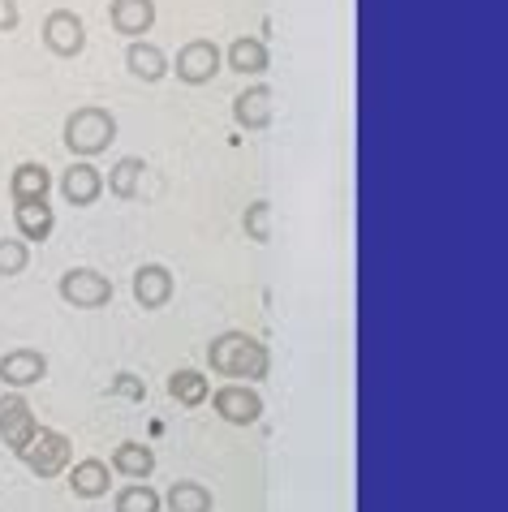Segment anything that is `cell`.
Returning <instances> with one entry per match:
<instances>
[{
  "mask_svg": "<svg viewBox=\"0 0 508 512\" xmlns=\"http://www.w3.org/2000/svg\"><path fill=\"white\" fill-rule=\"evenodd\" d=\"M18 22H22V13H18V0H0V35L18 31Z\"/></svg>",
  "mask_w": 508,
  "mask_h": 512,
  "instance_id": "4316f807",
  "label": "cell"
},
{
  "mask_svg": "<svg viewBox=\"0 0 508 512\" xmlns=\"http://www.w3.org/2000/svg\"><path fill=\"white\" fill-rule=\"evenodd\" d=\"M173 293H177V280L164 263H143L134 272V302L143 310H164L173 302Z\"/></svg>",
  "mask_w": 508,
  "mask_h": 512,
  "instance_id": "9c48e42d",
  "label": "cell"
},
{
  "mask_svg": "<svg viewBox=\"0 0 508 512\" xmlns=\"http://www.w3.org/2000/svg\"><path fill=\"white\" fill-rule=\"evenodd\" d=\"M61 142L69 155H104L112 142H117V117L100 104H87V108H74L65 117V130Z\"/></svg>",
  "mask_w": 508,
  "mask_h": 512,
  "instance_id": "7a4b0ae2",
  "label": "cell"
},
{
  "mask_svg": "<svg viewBox=\"0 0 508 512\" xmlns=\"http://www.w3.org/2000/svg\"><path fill=\"white\" fill-rule=\"evenodd\" d=\"M168 396L181 405V409H199L207 396H211V383L203 371H190V366H181V371L168 375Z\"/></svg>",
  "mask_w": 508,
  "mask_h": 512,
  "instance_id": "d6986e66",
  "label": "cell"
},
{
  "mask_svg": "<svg viewBox=\"0 0 508 512\" xmlns=\"http://www.w3.org/2000/svg\"><path fill=\"white\" fill-rule=\"evenodd\" d=\"M35 431H39V418L31 414L26 396H0V439H5V448L22 452L35 439Z\"/></svg>",
  "mask_w": 508,
  "mask_h": 512,
  "instance_id": "ba28073f",
  "label": "cell"
},
{
  "mask_svg": "<svg viewBox=\"0 0 508 512\" xmlns=\"http://www.w3.org/2000/svg\"><path fill=\"white\" fill-rule=\"evenodd\" d=\"M52 190V173L39 160H26L9 173V198L13 203H35V198H48Z\"/></svg>",
  "mask_w": 508,
  "mask_h": 512,
  "instance_id": "e0dca14e",
  "label": "cell"
},
{
  "mask_svg": "<svg viewBox=\"0 0 508 512\" xmlns=\"http://www.w3.org/2000/svg\"><path fill=\"white\" fill-rule=\"evenodd\" d=\"M112 508H117V512H160V508H164V495L151 491L147 482H130L125 491H117Z\"/></svg>",
  "mask_w": 508,
  "mask_h": 512,
  "instance_id": "603a6c76",
  "label": "cell"
},
{
  "mask_svg": "<svg viewBox=\"0 0 508 512\" xmlns=\"http://www.w3.org/2000/svg\"><path fill=\"white\" fill-rule=\"evenodd\" d=\"M242 233L254 241V246H267V241H272V203H267V198H254V203L242 211Z\"/></svg>",
  "mask_w": 508,
  "mask_h": 512,
  "instance_id": "cb8c5ba5",
  "label": "cell"
},
{
  "mask_svg": "<svg viewBox=\"0 0 508 512\" xmlns=\"http://www.w3.org/2000/svg\"><path fill=\"white\" fill-rule=\"evenodd\" d=\"M207 362H211V371L229 375L233 383H259V379H267V371H272V353H267V345L254 340L250 332H237V327L211 336Z\"/></svg>",
  "mask_w": 508,
  "mask_h": 512,
  "instance_id": "6da1fadb",
  "label": "cell"
},
{
  "mask_svg": "<svg viewBox=\"0 0 508 512\" xmlns=\"http://www.w3.org/2000/svg\"><path fill=\"white\" fill-rule=\"evenodd\" d=\"M26 267H31V246H26L22 237H5V241H0V280L22 276Z\"/></svg>",
  "mask_w": 508,
  "mask_h": 512,
  "instance_id": "d4e9b609",
  "label": "cell"
},
{
  "mask_svg": "<svg viewBox=\"0 0 508 512\" xmlns=\"http://www.w3.org/2000/svg\"><path fill=\"white\" fill-rule=\"evenodd\" d=\"M39 35H44V48L52 56H82V48H87V22L74 9H52Z\"/></svg>",
  "mask_w": 508,
  "mask_h": 512,
  "instance_id": "8992f818",
  "label": "cell"
},
{
  "mask_svg": "<svg viewBox=\"0 0 508 512\" xmlns=\"http://www.w3.org/2000/svg\"><path fill=\"white\" fill-rule=\"evenodd\" d=\"M164 504H168V512H211L216 508V500H211V491L203 487V482H173L168 487V495H164Z\"/></svg>",
  "mask_w": 508,
  "mask_h": 512,
  "instance_id": "7402d4cb",
  "label": "cell"
},
{
  "mask_svg": "<svg viewBox=\"0 0 508 512\" xmlns=\"http://www.w3.org/2000/svg\"><path fill=\"white\" fill-rule=\"evenodd\" d=\"M220 65H224V48L216 39H190L168 69H177V78L186 82V87H207V82L220 74Z\"/></svg>",
  "mask_w": 508,
  "mask_h": 512,
  "instance_id": "5b68a950",
  "label": "cell"
},
{
  "mask_svg": "<svg viewBox=\"0 0 508 512\" xmlns=\"http://www.w3.org/2000/svg\"><path fill=\"white\" fill-rule=\"evenodd\" d=\"M18 457L26 461V469H31L35 478H61L65 465L74 461V444H69L65 431H52V426H39L35 439L26 444Z\"/></svg>",
  "mask_w": 508,
  "mask_h": 512,
  "instance_id": "3957f363",
  "label": "cell"
},
{
  "mask_svg": "<svg viewBox=\"0 0 508 512\" xmlns=\"http://www.w3.org/2000/svg\"><path fill=\"white\" fill-rule=\"evenodd\" d=\"M61 194H65L69 207H91V203H100V194H104V173H100V168H95L91 160L69 164L65 173H61Z\"/></svg>",
  "mask_w": 508,
  "mask_h": 512,
  "instance_id": "8fae6325",
  "label": "cell"
},
{
  "mask_svg": "<svg viewBox=\"0 0 508 512\" xmlns=\"http://www.w3.org/2000/svg\"><path fill=\"white\" fill-rule=\"evenodd\" d=\"M112 469H121V474L134 478V482H147L155 474V452L147 444L125 439V444H117V452H112Z\"/></svg>",
  "mask_w": 508,
  "mask_h": 512,
  "instance_id": "ffe728a7",
  "label": "cell"
},
{
  "mask_svg": "<svg viewBox=\"0 0 508 512\" xmlns=\"http://www.w3.org/2000/svg\"><path fill=\"white\" fill-rule=\"evenodd\" d=\"M272 108H276V91L272 87H246V91H237V99H233V121L242 125V130L259 134V130L272 125Z\"/></svg>",
  "mask_w": 508,
  "mask_h": 512,
  "instance_id": "7c38bea8",
  "label": "cell"
},
{
  "mask_svg": "<svg viewBox=\"0 0 508 512\" xmlns=\"http://www.w3.org/2000/svg\"><path fill=\"white\" fill-rule=\"evenodd\" d=\"M207 401L229 426H250V422L263 418V396L254 392L250 383H224V388H216Z\"/></svg>",
  "mask_w": 508,
  "mask_h": 512,
  "instance_id": "52a82bcc",
  "label": "cell"
},
{
  "mask_svg": "<svg viewBox=\"0 0 508 512\" xmlns=\"http://www.w3.org/2000/svg\"><path fill=\"white\" fill-rule=\"evenodd\" d=\"M108 26L125 39H143L155 26V0H112L108 5Z\"/></svg>",
  "mask_w": 508,
  "mask_h": 512,
  "instance_id": "4fadbf2b",
  "label": "cell"
},
{
  "mask_svg": "<svg viewBox=\"0 0 508 512\" xmlns=\"http://www.w3.org/2000/svg\"><path fill=\"white\" fill-rule=\"evenodd\" d=\"M108 392H112V396H125V401H143V396H147V388H143V383H138L134 375H117V379L108 383Z\"/></svg>",
  "mask_w": 508,
  "mask_h": 512,
  "instance_id": "484cf974",
  "label": "cell"
},
{
  "mask_svg": "<svg viewBox=\"0 0 508 512\" xmlns=\"http://www.w3.org/2000/svg\"><path fill=\"white\" fill-rule=\"evenodd\" d=\"M56 293H61V302L78 310H104L112 302V280L104 272H95V267H74V272L61 276Z\"/></svg>",
  "mask_w": 508,
  "mask_h": 512,
  "instance_id": "277c9868",
  "label": "cell"
},
{
  "mask_svg": "<svg viewBox=\"0 0 508 512\" xmlns=\"http://www.w3.org/2000/svg\"><path fill=\"white\" fill-rule=\"evenodd\" d=\"M143 173H147L143 155H121V160L108 168V190L117 198H134L143 190Z\"/></svg>",
  "mask_w": 508,
  "mask_h": 512,
  "instance_id": "44dd1931",
  "label": "cell"
},
{
  "mask_svg": "<svg viewBox=\"0 0 508 512\" xmlns=\"http://www.w3.org/2000/svg\"><path fill=\"white\" fill-rule=\"evenodd\" d=\"M125 69H130V78H138V82H164V74H168V56H164V48H155V44H147V39H130V48H125Z\"/></svg>",
  "mask_w": 508,
  "mask_h": 512,
  "instance_id": "2e32d148",
  "label": "cell"
},
{
  "mask_svg": "<svg viewBox=\"0 0 508 512\" xmlns=\"http://www.w3.org/2000/svg\"><path fill=\"white\" fill-rule=\"evenodd\" d=\"M108 487H112V465H104V461L87 457L69 469V491H74L78 500H104Z\"/></svg>",
  "mask_w": 508,
  "mask_h": 512,
  "instance_id": "ac0fdd59",
  "label": "cell"
},
{
  "mask_svg": "<svg viewBox=\"0 0 508 512\" xmlns=\"http://www.w3.org/2000/svg\"><path fill=\"white\" fill-rule=\"evenodd\" d=\"M224 61H229L233 74H242V78H259L267 74V65H272V52H267L263 39H254V35H237L229 48H224Z\"/></svg>",
  "mask_w": 508,
  "mask_h": 512,
  "instance_id": "9a60e30c",
  "label": "cell"
},
{
  "mask_svg": "<svg viewBox=\"0 0 508 512\" xmlns=\"http://www.w3.org/2000/svg\"><path fill=\"white\" fill-rule=\"evenodd\" d=\"M13 224H18V237L26 246H44L56 229V216H52V203L48 198H35V203H13Z\"/></svg>",
  "mask_w": 508,
  "mask_h": 512,
  "instance_id": "5bb4252c",
  "label": "cell"
},
{
  "mask_svg": "<svg viewBox=\"0 0 508 512\" xmlns=\"http://www.w3.org/2000/svg\"><path fill=\"white\" fill-rule=\"evenodd\" d=\"M48 379V358L39 349H9L0 358V383L5 388H35Z\"/></svg>",
  "mask_w": 508,
  "mask_h": 512,
  "instance_id": "30bf717a",
  "label": "cell"
}]
</instances>
